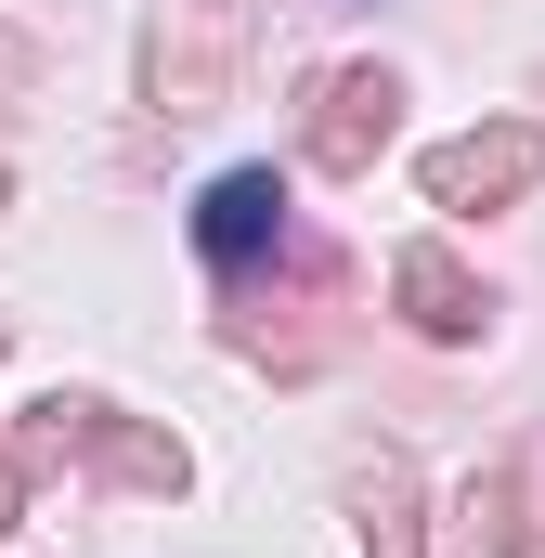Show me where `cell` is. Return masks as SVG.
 <instances>
[{
	"label": "cell",
	"mask_w": 545,
	"mask_h": 558,
	"mask_svg": "<svg viewBox=\"0 0 545 558\" xmlns=\"http://www.w3.org/2000/svg\"><path fill=\"white\" fill-rule=\"evenodd\" d=\"M545 182V131L533 118H507V131H468L428 156V208H507V195H533Z\"/></svg>",
	"instance_id": "1"
},
{
	"label": "cell",
	"mask_w": 545,
	"mask_h": 558,
	"mask_svg": "<svg viewBox=\"0 0 545 558\" xmlns=\"http://www.w3.org/2000/svg\"><path fill=\"white\" fill-rule=\"evenodd\" d=\"M221 65H234V26H208L195 0H169V13H156V52H143L156 118H208V105H221Z\"/></svg>",
	"instance_id": "2"
},
{
	"label": "cell",
	"mask_w": 545,
	"mask_h": 558,
	"mask_svg": "<svg viewBox=\"0 0 545 558\" xmlns=\"http://www.w3.org/2000/svg\"><path fill=\"white\" fill-rule=\"evenodd\" d=\"M390 118H403V78H390V65H338V78H325V118H312V156H325V169H364V156L390 143Z\"/></svg>",
	"instance_id": "3"
},
{
	"label": "cell",
	"mask_w": 545,
	"mask_h": 558,
	"mask_svg": "<svg viewBox=\"0 0 545 558\" xmlns=\"http://www.w3.org/2000/svg\"><path fill=\"white\" fill-rule=\"evenodd\" d=\"M272 234H286V182H272V169H221V182L195 195V247H208V260H247Z\"/></svg>",
	"instance_id": "4"
},
{
	"label": "cell",
	"mask_w": 545,
	"mask_h": 558,
	"mask_svg": "<svg viewBox=\"0 0 545 558\" xmlns=\"http://www.w3.org/2000/svg\"><path fill=\"white\" fill-rule=\"evenodd\" d=\"M390 286L415 299V325H428V338H481V325H494V299L455 274V247H403V260H390Z\"/></svg>",
	"instance_id": "5"
},
{
	"label": "cell",
	"mask_w": 545,
	"mask_h": 558,
	"mask_svg": "<svg viewBox=\"0 0 545 558\" xmlns=\"http://www.w3.org/2000/svg\"><path fill=\"white\" fill-rule=\"evenodd\" d=\"M441 558H520V468H481L441 520Z\"/></svg>",
	"instance_id": "6"
},
{
	"label": "cell",
	"mask_w": 545,
	"mask_h": 558,
	"mask_svg": "<svg viewBox=\"0 0 545 558\" xmlns=\"http://www.w3.org/2000/svg\"><path fill=\"white\" fill-rule=\"evenodd\" d=\"M0 92H26V39L13 26H0Z\"/></svg>",
	"instance_id": "7"
}]
</instances>
